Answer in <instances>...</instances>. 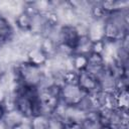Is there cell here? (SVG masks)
<instances>
[{"instance_id":"obj_6","label":"cell","mask_w":129,"mask_h":129,"mask_svg":"<svg viewBox=\"0 0 129 129\" xmlns=\"http://www.w3.org/2000/svg\"><path fill=\"white\" fill-rule=\"evenodd\" d=\"M32 129H47L48 128V116L47 115H35L29 119Z\"/></svg>"},{"instance_id":"obj_7","label":"cell","mask_w":129,"mask_h":129,"mask_svg":"<svg viewBox=\"0 0 129 129\" xmlns=\"http://www.w3.org/2000/svg\"><path fill=\"white\" fill-rule=\"evenodd\" d=\"M10 67H11V66H10ZM10 67L7 66V64L0 58V81H2V80L6 77V75H7L8 72H9Z\"/></svg>"},{"instance_id":"obj_10","label":"cell","mask_w":129,"mask_h":129,"mask_svg":"<svg viewBox=\"0 0 129 129\" xmlns=\"http://www.w3.org/2000/svg\"><path fill=\"white\" fill-rule=\"evenodd\" d=\"M0 129H11L9 126H8V124L5 122V120L2 118V119H0Z\"/></svg>"},{"instance_id":"obj_3","label":"cell","mask_w":129,"mask_h":129,"mask_svg":"<svg viewBox=\"0 0 129 129\" xmlns=\"http://www.w3.org/2000/svg\"><path fill=\"white\" fill-rule=\"evenodd\" d=\"M106 68H107V63L104 57L102 56V54L93 52L87 57V62L84 70L98 79V77L104 72Z\"/></svg>"},{"instance_id":"obj_5","label":"cell","mask_w":129,"mask_h":129,"mask_svg":"<svg viewBox=\"0 0 129 129\" xmlns=\"http://www.w3.org/2000/svg\"><path fill=\"white\" fill-rule=\"evenodd\" d=\"M3 119H4L5 122L8 124V126H9L10 128H12V127H14L15 125H17L18 123H20L21 121H23V120L26 119V118H24L17 110L11 109V110H7V111H6V113H5L4 117H3Z\"/></svg>"},{"instance_id":"obj_8","label":"cell","mask_w":129,"mask_h":129,"mask_svg":"<svg viewBox=\"0 0 129 129\" xmlns=\"http://www.w3.org/2000/svg\"><path fill=\"white\" fill-rule=\"evenodd\" d=\"M11 129H32V128H31L29 119H24L23 121H21L20 123H18L14 127H12Z\"/></svg>"},{"instance_id":"obj_4","label":"cell","mask_w":129,"mask_h":129,"mask_svg":"<svg viewBox=\"0 0 129 129\" xmlns=\"http://www.w3.org/2000/svg\"><path fill=\"white\" fill-rule=\"evenodd\" d=\"M82 129H102L103 124L100 121L98 112L89 113L81 123Z\"/></svg>"},{"instance_id":"obj_2","label":"cell","mask_w":129,"mask_h":129,"mask_svg":"<svg viewBox=\"0 0 129 129\" xmlns=\"http://www.w3.org/2000/svg\"><path fill=\"white\" fill-rule=\"evenodd\" d=\"M76 82H77L78 86L86 94H93V93L100 91L98 79L85 70H81V71L77 72Z\"/></svg>"},{"instance_id":"obj_9","label":"cell","mask_w":129,"mask_h":129,"mask_svg":"<svg viewBox=\"0 0 129 129\" xmlns=\"http://www.w3.org/2000/svg\"><path fill=\"white\" fill-rule=\"evenodd\" d=\"M6 107H5V104L2 100H0V119H2L6 113Z\"/></svg>"},{"instance_id":"obj_1","label":"cell","mask_w":129,"mask_h":129,"mask_svg":"<svg viewBox=\"0 0 129 129\" xmlns=\"http://www.w3.org/2000/svg\"><path fill=\"white\" fill-rule=\"evenodd\" d=\"M86 94L75 81H67L60 85L59 89V103L67 107L79 106L86 98Z\"/></svg>"}]
</instances>
